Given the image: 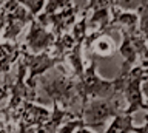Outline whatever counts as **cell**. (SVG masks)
Returning a JSON list of instances; mask_svg holds the SVG:
<instances>
[{
  "label": "cell",
  "instance_id": "2e32d148",
  "mask_svg": "<svg viewBox=\"0 0 148 133\" xmlns=\"http://www.w3.org/2000/svg\"><path fill=\"white\" fill-rule=\"evenodd\" d=\"M134 116L128 113H122L111 119L105 133H133L134 130Z\"/></svg>",
  "mask_w": 148,
  "mask_h": 133
},
{
  "label": "cell",
  "instance_id": "603a6c76",
  "mask_svg": "<svg viewBox=\"0 0 148 133\" xmlns=\"http://www.w3.org/2000/svg\"><path fill=\"white\" fill-rule=\"evenodd\" d=\"M5 20H6V11H5V8L2 6V8H0V39H2V34H3Z\"/></svg>",
  "mask_w": 148,
  "mask_h": 133
},
{
  "label": "cell",
  "instance_id": "5b68a950",
  "mask_svg": "<svg viewBox=\"0 0 148 133\" xmlns=\"http://www.w3.org/2000/svg\"><path fill=\"white\" fill-rule=\"evenodd\" d=\"M145 71L140 65H136L130 71L128 77L123 82L122 91L120 94L123 96L125 102H127V110L125 113L128 114H134L139 110H143V112L148 113V102L143 98L142 93V82L145 81Z\"/></svg>",
  "mask_w": 148,
  "mask_h": 133
},
{
  "label": "cell",
  "instance_id": "44dd1931",
  "mask_svg": "<svg viewBox=\"0 0 148 133\" xmlns=\"http://www.w3.org/2000/svg\"><path fill=\"white\" fill-rule=\"evenodd\" d=\"M139 14V25H137V30L139 33L143 36V39L147 40L148 43V8L147 6H140L137 11Z\"/></svg>",
  "mask_w": 148,
  "mask_h": 133
},
{
  "label": "cell",
  "instance_id": "9c48e42d",
  "mask_svg": "<svg viewBox=\"0 0 148 133\" xmlns=\"http://www.w3.org/2000/svg\"><path fill=\"white\" fill-rule=\"evenodd\" d=\"M92 11L88 17V31L90 33H106L111 28V3L110 0H88L83 12Z\"/></svg>",
  "mask_w": 148,
  "mask_h": 133
},
{
  "label": "cell",
  "instance_id": "d4e9b609",
  "mask_svg": "<svg viewBox=\"0 0 148 133\" xmlns=\"http://www.w3.org/2000/svg\"><path fill=\"white\" fill-rule=\"evenodd\" d=\"M74 133H96V132H92V128H88V127H80Z\"/></svg>",
  "mask_w": 148,
  "mask_h": 133
},
{
  "label": "cell",
  "instance_id": "cb8c5ba5",
  "mask_svg": "<svg viewBox=\"0 0 148 133\" xmlns=\"http://www.w3.org/2000/svg\"><path fill=\"white\" fill-rule=\"evenodd\" d=\"M142 93H143V98L148 102V76L145 77V81L142 82Z\"/></svg>",
  "mask_w": 148,
  "mask_h": 133
},
{
  "label": "cell",
  "instance_id": "7a4b0ae2",
  "mask_svg": "<svg viewBox=\"0 0 148 133\" xmlns=\"http://www.w3.org/2000/svg\"><path fill=\"white\" fill-rule=\"evenodd\" d=\"M65 63L56 67V74L54 76H40L37 84H39L40 90L45 93L46 101H49L51 104L56 102L59 104L62 108L69 110L74 105V102L79 99L77 93V79L74 77L69 71L62 68ZM80 101V99H79Z\"/></svg>",
  "mask_w": 148,
  "mask_h": 133
},
{
  "label": "cell",
  "instance_id": "4fadbf2b",
  "mask_svg": "<svg viewBox=\"0 0 148 133\" xmlns=\"http://www.w3.org/2000/svg\"><path fill=\"white\" fill-rule=\"evenodd\" d=\"M65 63L69 67V73L76 77L80 79L85 73V63H83V43H77L71 51L66 53L65 56Z\"/></svg>",
  "mask_w": 148,
  "mask_h": 133
},
{
  "label": "cell",
  "instance_id": "e0dca14e",
  "mask_svg": "<svg viewBox=\"0 0 148 133\" xmlns=\"http://www.w3.org/2000/svg\"><path fill=\"white\" fill-rule=\"evenodd\" d=\"M76 45H77V42L74 40L73 34L68 31V33H65L62 36H59V37H56V43H54L53 50H51V53H53L54 56H57V57H63L65 59L66 53L71 51Z\"/></svg>",
  "mask_w": 148,
  "mask_h": 133
},
{
  "label": "cell",
  "instance_id": "5bb4252c",
  "mask_svg": "<svg viewBox=\"0 0 148 133\" xmlns=\"http://www.w3.org/2000/svg\"><path fill=\"white\" fill-rule=\"evenodd\" d=\"M131 31L133 30H120V34H122V43L117 48L120 56H122L123 62L130 63V65L136 67V63L139 62V54L137 50L134 47L133 37H131Z\"/></svg>",
  "mask_w": 148,
  "mask_h": 133
},
{
  "label": "cell",
  "instance_id": "8fae6325",
  "mask_svg": "<svg viewBox=\"0 0 148 133\" xmlns=\"http://www.w3.org/2000/svg\"><path fill=\"white\" fill-rule=\"evenodd\" d=\"M23 47L12 42H0V76L11 73L12 63L20 59Z\"/></svg>",
  "mask_w": 148,
  "mask_h": 133
},
{
  "label": "cell",
  "instance_id": "7c38bea8",
  "mask_svg": "<svg viewBox=\"0 0 148 133\" xmlns=\"http://www.w3.org/2000/svg\"><path fill=\"white\" fill-rule=\"evenodd\" d=\"M139 14L136 11H122L111 6V28L120 26V30H137Z\"/></svg>",
  "mask_w": 148,
  "mask_h": 133
},
{
  "label": "cell",
  "instance_id": "3957f363",
  "mask_svg": "<svg viewBox=\"0 0 148 133\" xmlns=\"http://www.w3.org/2000/svg\"><path fill=\"white\" fill-rule=\"evenodd\" d=\"M127 102L123 96L117 93L111 98H92L80 107V118L88 128L103 127L108 121L125 113Z\"/></svg>",
  "mask_w": 148,
  "mask_h": 133
},
{
  "label": "cell",
  "instance_id": "484cf974",
  "mask_svg": "<svg viewBox=\"0 0 148 133\" xmlns=\"http://www.w3.org/2000/svg\"><path fill=\"white\" fill-rule=\"evenodd\" d=\"M36 133H48V132H46L45 128H43V125H40V127L36 128Z\"/></svg>",
  "mask_w": 148,
  "mask_h": 133
},
{
  "label": "cell",
  "instance_id": "277c9868",
  "mask_svg": "<svg viewBox=\"0 0 148 133\" xmlns=\"http://www.w3.org/2000/svg\"><path fill=\"white\" fill-rule=\"evenodd\" d=\"M23 47V45H22ZM20 59L25 62L26 70H28V76H26V84L31 87V88L37 90V81H39L40 76L46 74L49 70H53L60 63H65L63 57H57L54 56L51 51H45V53H29L28 50L23 48Z\"/></svg>",
  "mask_w": 148,
  "mask_h": 133
},
{
  "label": "cell",
  "instance_id": "9a60e30c",
  "mask_svg": "<svg viewBox=\"0 0 148 133\" xmlns=\"http://www.w3.org/2000/svg\"><path fill=\"white\" fill-rule=\"evenodd\" d=\"M90 51L94 54V56H99V57H110L117 51V47H116L114 40L111 39L108 34L102 33V34L97 36L96 40L92 42Z\"/></svg>",
  "mask_w": 148,
  "mask_h": 133
},
{
  "label": "cell",
  "instance_id": "8992f818",
  "mask_svg": "<svg viewBox=\"0 0 148 133\" xmlns=\"http://www.w3.org/2000/svg\"><path fill=\"white\" fill-rule=\"evenodd\" d=\"M3 8L6 11V20H5L2 40L17 43V37L20 36L23 28L26 25H29L36 17L25 6H22L17 0H8L3 5Z\"/></svg>",
  "mask_w": 148,
  "mask_h": 133
},
{
  "label": "cell",
  "instance_id": "6da1fadb",
  "mask_svg": "<svg viewBox=\"0 0 148 133\" xmlns=\"http://www.w3.org/2000/svg\"><path fill=\"white\" fill-rule=\"evenodd\" d=\"M133 68V65L122 62L119 74L114 79L106 81L97 74V56L91 54L90 63H88V67H85L83 76L80 79H77V93L79 99H80V107L92 98H111V96L120 93L123 82Z\"/></svg>",
  "mask_w": 148,
  "mask_h": 133
},
{
  "label": "cell",
  "instance_id": "ac0fdd59",
  "mask_svg": "<svg viewBox=\"0 0 148 133\" xmlns=\"http://www.w3.org/2000/svg\"><path fill=\"white\" fill-rule=\"evenodd\" d=\"M69 33L73 34V37L74 40H76L77 43H83V40L86 39V36H88V19H86V12H83V17L80 20H77L76 23L73 25V28Z\"/></svg>",
  "mask_w": 148,
  "mask_h": 133
},
{
  "label": "cell",
  "instance_id": "ffe728a7",
  "mask_svg": "<svg viewBox=\"0 0 148 133\" xmlns=\"http://www.w3.org/2000/svg\"><path fill=\"white\" fill-rule=\"evenodd\" d=\"M17 2L20 3L22 6H25L34 17H37L42 11H43L46 0H17Z\"/></svg>",
  "mask_w": 148,
  "mask_h": 133
},
{
  "label": "cell",
  "instance_id": "d6986e66",
  "mask_svg": "<svg viewBox=\"0 0 148 133\" xmlns=\"http://www.w3.org/2000/svg\"><path fill=\"white\" fill-rule=\"evenodd\" d=\"M148 0H110L111 6L122 11H139V8L143 6Z\"/></svg>",
  "mask_w": 148,
  "mask_h": 133
},
{
  "label": "cell",
  "instance_id": "52a82bcc",
  "mask_svg": "<svg viewBox=\"0 0 148 133\" xmlns=\"http://www.w3.org/2000/svg\"><path fill=\"white\" fill-rule=\"evenodd\" d=\"M79 12H80V8H79L76 3H69V5L66 8H63L62 11H57V12L49 14V16L39 14L36 19L43 26H46V28H49L53 31L56 37H59V36L71 31L73 25L77 22Z\"/></svg>",
  "mask_w": 148,
  "mask_h": 133
},
{
  "label": "cell",
  "instance_id": "30bf717a",
  "mask_svg": "<svg viewBox=\"0 0 148 133\" xmlns=\"http://www.w3.org/2000/svg\"><path fill=\"white\" fill-rule=\"evenodd\" d=\"M51 112L45 105L36 104V102H23L20 107V119L18 121L23 122V125L26 128H37L48 121Z\"/></svg>",
  "mask_w": 148,
  "mask_h": 133
},
{
  "label": "cell",
  "instance_id": "7402d4cb",
  "mask_svg": "<svg viewBox=\"0 0 148 133\" xmlns=\"http://www.w3.org/2000/svg\"><path fill=\"white\" fill-rule=\"evenodd\" d=\"M80 127H85V122H83L82 118H76V119H71V121L65 122L63 125L59 128L57 133H74Z\"/></svg>",
  "mask_w": 148,
  "mask_h": 133
},
{
  "label": "cell",
  "instance_id": "ba28073f",
  "mask_svg": "<svg viewBox=\"0 0 148 133\" xmlns=\"http://www.w3.org/2000/svg\"><path fill=\"white\" fill-rule=\"evenodd\" d=\"M56 43V36L51 30L43 26L37 19H34L29 23V31H28L23 48L28 50L29 53L39 54L45 51H51Z\"/></svg>",
  "mask_w": 148,
  "mask_h": 133
}]
</instances>
